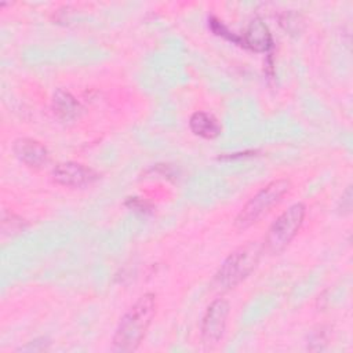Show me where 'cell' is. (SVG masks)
Instances as JSON below:
<instances>
[{
    "label": "cell",
    "mask_w": 353,
    "mask_h": 353,
    "mask_svg": "<svg viewBox=\"0 0 353 353\" xmlns=\"http://www.w3.org/2000/svg\"><path fill=\"white\" fill-rule=\"evenodd\" d=\"M189 128L194 135L204 139H214L219 137L222 131L218 119L214 114L204 110H197L190 116Z\"/></svg>",
    "instance_id": "9c48e42d"
},
{
    "label": "cell",
    "mask_w": 353,
    "mask_h": 353,
    "mask_svg": "<svg viewBox=\"0 0 353 353\" xmlns=\"http://www.w3.org/2000/svg\"><path fill=\"white\" fill-rule=\"evenodd\" d=\"M230 313L229 302L223 298L214 299L205 309L201 320V342L207 347L216 345L226 330Z\"/></svg>",
    "instance_id": "5b68a950"
},
{
    "label": "cell",
    "mask_w": 353,
    "mask_h": 353,
    "mask_svg": "<svg viewBox=\"0 0 353 353\" xmlns=\"http://www.w3.org/2000/svg\"><path fill=\"white\" fill-rule=\"evenodd\" d=\"M156 316V295L146 292L120 319L114 335L113 349L117 352H134L146 335Z\"/></svg>",
    "instance_id": "6da1fadb"
},
{
    "label": "cell",
    "mask_w": 353,
    "mask_h": 353,
    "mask_svg": "<svg viewBox=\"0 0 353 353\" xmlns=\"http://www.w3.org/2000/svg\"><path fill=\"white\" fill-rule=\"evenodd\" d=\"M15 157L30 168H41L50 160V153L44 143L34 138H18L12 143Z\"/></svg>",
    "instance_id": "52a82bcc"
},
{
    "label": "cell",
    "mask_w": 353,
    "mask_h": 353,
    "mask_svg": "<svg viewBox=\"0 0 353 353\" xmlns=\"http://www.w3.org/2000/svg\"><path fill=\"white\" fill-rule=\"evenodd\" d=\"M52 109L59 119L72 120L79 114L80 103L70 92L58 88L52 95Z\"/></svg>",
    "instance_id": "30bf717a"
},
{
    "label": "cell",
    "mask_w": 353,
    "mask_h": 353,
    "mask_svg": "<svg viewBox=\"0 0 353 353\" xmlns=\"http://www.w3.org/2000/svg\"><path fill=\"white\" fill-rule=\"evenodd\" d=\"M241 37V47L255 52H266L273 47V37L268 25L259 19H252Z\"/></svg>",
    "instance_id": "ba28073f"
},
{
    "label": "cell",
    "mask_w": 353,
    "mask_h": 353,
    "mask_svg": "<svg viewBox=\"0 0 353 353\" xmlns=\"http://www.w3.org/2000/svg\"><path fill=\"white\" fill-rule=\"evenodd\" d=\"M127 205H130L131 208H134V210H138V211H148L149 208H150V205L149 204H146L145 201H142V200H139L138 197H130L128 200H127V203H125Z\"/></svg>",
    "instance_id": "7c38bea8"
},
{
    "label": "cell",
    "mask_w": 353,
    "mask_h": 353,
    "mask_svg": "<svg viewBox=\"0 0 353 353\" xmlns=\"http://www.w3.org/2000/svg\"><path fill=\"white\" fill-rule=\"evenodd\" d=\"M306 215V207L303 203H294L285 211H283L276 221L270 225L265 237L263 248L269 254L281 252L298 234L302 228Z\"/></svg>",
    "instance_id": "277c9868"
},
{
    "label": "cell",
    "mask_w": 353,
    "mask_h": 353,
    "mask_svg": "<svg viewBox=\"0 0 353 353\" xmlns=\"http://www.w3.org/2000/svg\"><path fill=\"white\" fill-rule=\"evenodd\" d=\"M263 251V244L248 241L240 245L222 262L212 279V287L218 291H229L245 280L256 268Z\"/></svg>",
    "instance_id": "7a4b0ae2"
},
{
    "label": "cell",
    "mask_w": 353,
    "mask_h": 353,
    "mask_svg": "<svg viewBox=\"0 0 353 353\" xmlns=\"http://www.w3.org/2000/svg\"><path fill=\"white\" fill-rule=\"evenodd\" d=\"M208 25H210L211 30H212L215 34H218V36H221V37H223V39L232 41L233 44L241 46V37L237 36V34H234L233 32H230V30L223 25V22L219 21L218 18L211 17V18L208 19Z\"/></svg>",
    "instance_id": "8fae6325"
},
{
    "label": "cell",
    "mask_w": 353,
    "mask_h": 353,
    "mask_svg": "<svg viewBox=\"0 0 353 353\" xmlns=\"http://www.w3.org/2000/svg\"><path fill=\"white\" fill-rule=\"evenodd\" d=\"M52 179L62 186L68 188H85L92 185L99 174L81 163L77 161H63L58 163L51 171Z\"/></svg>",
    "instance_id": "8992f818"
},
{
    "label": "cell",
    "mask_w": 353,
    "mask_h": 353,
    "mask_svg": "<svg viewBox=\"0 0 353 353\" xmlns=\"http://www.w3.org/2000/svg\"><path fill=\"white\" fill-rule=\"evenodd\" d=\"M291 189V182L287 178H279L261 190H258L240 210L234 219V226L237 229H247L256 222H259L274 205H277L285 193Z\"/></svg>",
    "instance_id": "3957f363"
}]
</instances>
